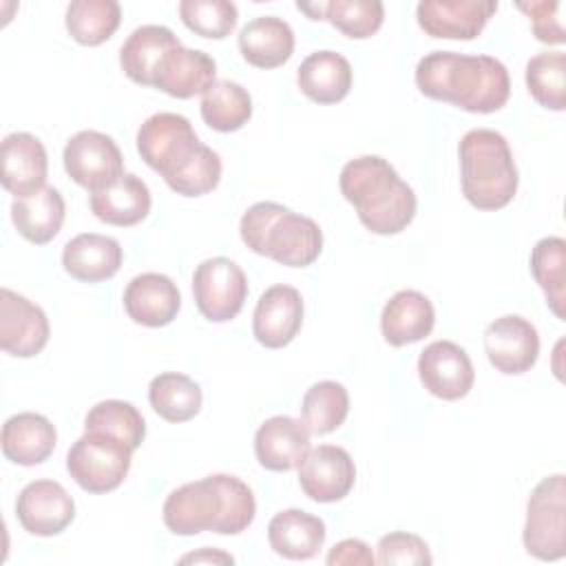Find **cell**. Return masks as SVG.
Listing matches in <instances>:
<instances>
[{
	"label": "cell",
	"instance_id": "1",
	"mask_svg": "<svg viewBox=\"0 0 566 566\" xmlns=\"http://www.w3.org/2000/svg\"><path fill=\"white\" fill-rule=\"evenodd\" d=\"M142 159L181 197H201L221 181V157L201 144L190 119L155 113L137 130Z\"/></svg>",
	"mask_w": 566,
	"mask_h": 566
},
{
	"label": "cell",
	"instance_id": "2",
	"mask_svg": "<svg viewBox=\"0 0 566 566\" xmlns=\"http://www.w3.org/2000/svg\"><path fill=\"white\" fill-rule=\"evenodd\" d=\"M416 86L422 95L449 102L467 113H495L511 95L506 66L493 55L431 51L416 66Z\"/></svg>",
	"mask_w": 566,
	"mask_h": 566
},
{
	"label": "cell",
	"instance_id": "3",
	"mask_svg": "<svg viewBox=\"0 0 566 566\" xmlns=\"http://www.w3.org/2000/svg\"><path fill=\"white\" fill-rule=\"evenodd\" d=\"M164 524L175 535H197L212 531L219 535L243 533L256 515L252 489L228 473H212L168 493L164 502Z\"/></svg>",
	"mask_w": 566,
	"mask_h": 566
},
{
	"label": "cell",
	"instance_id": "4",
	"mask_svg": "<svg viewBox=\"0 0 566 566\" xmlns=\"http://www.w3.org/2000/svg\"><path fill=\"white\" fill-rule=\"evenodd\" d=\"M338 186L343 197L356 208L360 223L374 234H398L416 217L418 201L413 188L378 155H363L347 161L340 170Z\"/></svg>",
	"mask_w": 566,
	"mask_h": 566
},
{
	"label": "cell",
	"instance_id": "5",
	"mask_svg": "<svg viewBox=\"0 0 566 566\" xmlns=\"http://www.w3.org/2000/svg\"><path fill=\"white\" fill-rule=\"evenodd\" d=\"M239 232L252 252L287 268H307L323 250L318 223L276 201L252 203L241 217Z\"/></svg>",
	"mask_w": 566,
	"mask_h": 566
},
{
	"label": "cell",
	"instance_id": "6",
	"mask_svg": "<svg viewBox=\"0 0 566 566\" xmlns=\"http://www.w3.org/2000/svg\"><path fill=\"white\" fill-rule=\"evenodd\" d=\"M462 195L478 210H500L517 192V168L506 137L491 128L464 133L458 146Z\"/></svg>",
	"mask_w": 566,
	"mask_h": 566
},
{
	"label": "cell",
	"instance_id": "7",
	"mask_svg": "<svg viewBox=\"0 0 566 566\" xmlns=\"http://www.w3.org/2000/svg\"><path fill=\"white\" fill-rule=\"evenodd\" d=\"M522 542L528 555L557 562L566 555V480L564 473L546 475L526 502Z\"/></svg>",
	"mask_w": 566,
	"mask_h": 566
},
{
	"label": "cell",
	"instance_id": "8",
	"mask_svg": "<svg viewBox=\"0 0 566 566\" xmlns=\"http://www.w3.org/2000/svg\"><path fill=\"white\" fill-rule=\"evenodd\" d=\"M133 449L115 436L84 431L66 453V471L88 493H108L128 475Z\"/></svg>",
	"mask_w": 566,
	"mask_h": 566
},
{
	"label": "cell",
	"instance_id": "9",
	"mask_svg": "<svg viewBox=\"0 0 566 566\" xmlns=\"http://www.w3.org/2000/svg\"><path fill=\"white\" fill-rule=\"evenodd\" d=\"M192 296L203 318L232 321L248 298L245 272L228 256L206 259L195 268Z\"/></svg>",
	"mask_w": 566,
	"mask_h": 566
},
{
	"label": "cell",
	"instance_id": "10",
	"mask_svg": "<svg viewBox=\"0 0 566 566\" xmlns=\"http://www.w3.org/2000/svg\"><path fill=\"white\" fill-rule=\"evenodd\" d=\"M66 175L88 192L102 190L124 175V157L113 137L99 130L75 133L62 153Z\"/></svg>",
	"mask_w": 566,
	"mask_h": 566
},
{
	"label": "cell",
	"instance_id": "11",
	"mask_svg": "<svg viewBox=\"0 0 566 566\" xmlns=\"http://www.w3.org/2000/svg\"><path fill=\"white\" fill-rule=\"evenodd\" d=\"M484 352L500 374L517 376L537 363L539 334L524 316L506 314L486 325Z\"/></svg>",
	"mask_w": 566,
	"mask_h": 566
},
{
	"label": "cell",
	"instance_id": "12",
	"mask_svg": "<svg viewBox=\"0 0 566 566\" xmlns=\"http://www.w3.org/2000/svg\"><path fill=\"white\" fill-rule=\"evenodd\" d=\"M49 318L40 305L27 296L0 290V347L18 358H31L49 343Z\"/></svg>",
	"mask_w": 566,
	"mask_h": 566
},
{
	"label": "cell",
	"instance_id": "13",
	"mask_svg": "<svg viewBox=\"0 0 566 566\" xmlns=\"http://www.w3.org/2000/svg\"><path fill=\"white\" fill-rule=\"evenodd\" d=\"M356 464L352 455L336 444H318L307 451L298 464V484L303 493L321 504L338 502L354 489Z\"/></svg>",
	"mask_w": 566,
	"mask_h": 566
},
{
	"label": "cell",
	"instance_id": "14",
	"mask_svg": "<svg viewBox=\"0 0 566 566\" xmlns=\"http://www.w3.org/2000/svg\"><path fill=\"white\" fill-rule=\"evenodd\" d=\"M418 376L431 396L460 400L471 391L475 369L469 354L458 343L433 340L420 352Z\"/></svg>",
	"mask_w": 566,
	"mask_h": 566
},
{
	"label": "cell",
	"instance_id": "15",
	"mask_svg": "<svg viewBox=\"0 0 566 566\" xmlns=\"http://www.w3.org/2000/svg\"><path fill=\"white\" fill-rule=\"evenodd\" d=\"M20 526L38 537L60 535L75 517V502L55 480L29 482L15 502Z\"/></svg>",
	"mask_w": 566,
	"mask_h": 566
},
{
	"label": "cell",
	"instance_id": "16",
	"mask_svg": "<svg viewBox=\"0 0 566 566\" xmlns=\"http://www.w3.org/2000/svg\"><path fill=\"white\" fill-rule=\"evenodd\" d=\"M495 11V0H422L416 7V20L431 38L473 40Z\"/></svg>",
	"mask_w": 566,
	"mask_h": 566
},
{
	"label": "cell",
	"instance_id": "17",
	"mask_svg": "<svg viewBox=\"0 0 566 566\" xmlns=\"http://www.w3.org/2000/svg\"><path fill=\"white\" fill-rule=\"evenodd\" d=\"M301 325L303 298L296 287L279 283L259 296L252 314V334L263 347L279 349L290 345L301 332Z\"/></svg>",
	"mask_w": 566,
	"mask_h": 566
},
{
	"label": "cell",
	"instance_id": "18",
	"mask_svg": "<svg viewBox=\"0 0 566 566\" xmlns=\"http://www.w3.org/2000/svg\"><path fill=\"white\" fill-rule=\"evenodd\" d=\"M2 188L18 197H29L46 186L49 157L42 142L31 133H9L2 139Z\"/></svg>",
	"mask_w": 566,
	"mask_h": 566
},
{
	"label": "cell",
	"instance_id": "19",
	"mask_svg": "<svg viewBox=\"0 0 566 566\" xmlns=\"http://www.w3.org/2000/svg\"><path fill=\"white\" fill-rule=\"evenodd\" d=\"M217 82V62L199 49L184 44L170 49L157 66L153 86L170 97L188 99L203 95Z\"/></svg>",
	"mask_w": 566,
	"mask_h": 566
},
{
	"label": "cell",
	"instance_id": "20",
	"mask_svg": "<svg viewBox=\"0 0 566 566\" xmlns=\"http://www.w3.org/2000/svg\"><path fill=\"white\" fill-rule=\"evenodd\" d=\"M181 294L170 276L144 272L124 290V310L130 321L146 327H164L177 318Z\"/></svg>",
	"mask_w": 566,
	"mask_h": 566
},
{
	"label": "cell",
	"instance_id": "21",
	"mask_svg": "<svg viewBox=\"0 0 566 566\" xmlns=\"http://www.w3.org/2000/svg\"><path fill=\"white\" fill-rule=\"evenodd\" d=\"M310 451V431L303 420L272 416L254 433V455L268 471H290Z\"/></svg>",
	"mask_w": 566,
	"mask_h": 566
},
{
	"label": "cell",
	"instance_id": "22",
	"mask_svg": "<svg viewBox=\"0 0 566 566\" xmlns=\"http://www.w3.org/2000/svg\"><path fill=\"white\" fill-rule=\"evenodd\" d=\"M57 442L53 422L33 411H22L4 420L0 444L7 460L20 467H35L49 460Z\"/></svg>",
	"mask_w": 566,
	"mask_h": 566
},
{
	"label": "cell",
	"instance_id": "23",
	"mask_svg": "<svg viewBox=\"0 0 566 566\" xmlns=\"http://www.w3.org/2000/svg\"><path fill=\"white\" fill-rule=\"evenodd\" d=\"M436 310L418 290L396 292L382 307L380 332L391 347H402L422 340L431 334Z\"/></svg>",
	"mask_w": 566,
	"mask_h": 566
},
{
	"label": "cell",
	"instance_id": "24",
	"mask_svg": "<svg viewBox=\"0 0 566 566\" xmlns=\"http://www.w3.org/2000/svg\"><path fill=\"white\" fill-rule=\"evenodd\" d=\"M122 245L113 237L97 232H82L62 250L66 274L82 283H99L115 276L122 268Z\"/></svg>",
	"mask_w": 566,
	"mask_h": 566
},
{
	"label": "cell",
	"instance_id": "25",
	"mask_svg": "<svg viewBox=\"0 0 566 566\" xmlns=\"http://www.w3.org/2000/svg\"><path fill=\"white\" fill-rule=\"evenodd\" d=\"M150 203L153 199L146 181H142L133 172H124L106 188L88 195L91 212L99 221L119 228H128L144 221L150 212Z\"/></svg>",
	"mask_w": 566,
	"mask_h": 566
},
{
	"label": "cell",
	"instance_id": "26",
	"mask_svg": "<svg viewBox=\"0 0 566 566\" xmlns=\"http://www.w3.org/2000/svg\"><path fill=\"white\" fill-rule=\"evenodd\" d=\"M352 64L336 51H314L296 69L301 93L316 104H336L352 88Z\"/></svg>",
	"mask_w": 566,
	"mask_h": 566
},
{
	"label": "cell",
	"instance_id": "27",
	"mask_svg": "<svg viewBox=\"0 0 566 566\" xmlns=\"http://www.w3.org/2000/svg\"><path fill=\"white\" fill-rule=\"evenodd\" d=\"M325 522L301 509H285L268 524L270 548L285 559H312L325 544Z\"/></svg>",
	"mask_w": 566,
	"mask_h": 566
},
{
	"label": "cell",
	"instance_id": "28",
	"mask_svg": "<svg viewBox=\"0 0 566 566\" xmlns=\"http://www.w3.org/2000/svg\"><path fill=\"white\" fill-rule=\"evenodd\" d=\"M239 51L256 69L283 66L294 53V31L276 15H259L239 31Z\"/></svg>",
	"mask_w": 566,
	"mask_h": 566
},
{
	"label": "cell",
	"instance_id": "29",
	"mask_svg": "<svg viewBox=\"0 0 566 566\" xmlns=\"http://www.w3.org/2000/svg\"><path fill=\"white\" fill-rule=\"evenodd\" d=\"M179 44V38L164 24L137 27L119 49V64L124 75L135 84L153 86L159 62L170 49Z\"/></svg>",
	"mask_w": 566,
	"mask_h": 566
},
{
	"label": "cell",
	"instance_id": "30",
	"mask_svg": "<svg viewBox=\"0 0 566 566\" xmlns=\"http://www.w3.org/2000/svg\"><path fill=\"white\" fill-rule=\"evenodd\" d=\"M64 214V199L53 186H44L29 197H18L11 203V221L18 234L35 245H44L57 237Z\"/></svg>",
	"mask_w": 566,
	"mask_h": 566
},
{
	"label": "cell",
	"instance_id": "31",
	"mask_svg": "<svg viewBox=\"0 0 566 566\" xmlns=\"http://www.w3.org/2000/svg\"><path fill=\"white\" fill-rule=\"evenodd\" d=\"M312 20H327L343 35L354 40L371 38L385 18V4L380 0H332V2H296Z\"/></svg>",
	"mask_w": 566,
	"mask_h": 566
},
{
	"label": "cell",
	"instance_id": "32",
	"mask_svg": "<svg viewBox=\"0 0 566 566\" xmlns=\"http://www.w3.org/2000/svg\"><path fill=\"white\" fill-rule=\"evenodd\" d=\"M201 387L179 371H164L148 385L153 411L168 422H186L201 409Z\"/></svg>",
	"mask_w": 566,
	"mask_h": 566
},
{
	"label": "cell",
	"instance_id": "33",
	"mask_svg": "<svg viewBox=\"0 0 566 566\" xmlns=\"http://www.w3.org/2000/svg\"><path fill=\"white\" fill-rule=\"evenodd\" d=\"M199 108L203 122L212 130L234 133L252 117V97L241 84L232 80H217L201 95Z\"/></svg>",
	"mask_w": 566,
	"mask_h": 566
},
{
	"label": "cell",
	"instance_id": "34",
	"mask_svg": "<svg viewBox=\"0 0 566 566\" xmlns=\"http://www.w3.org/2000/svg\"><path fill=\"white\" fill-rule=\"evenodd\" d=\"M64 22L77 44L97 46L117 31L122 7L115 0H73L66 7Z\"/></svg>",
	"mask_w": 566,
	"mask_h": 566
},
{
	"label": "cell",
	"instance_id": "35",
	"mask_svg": "<svg viewBox=\"0 0 566 566\" xmlns=\"http://www.w3.org/2000/svg\"><path fill=\"white\" fill-rule=\"evenodd\" d=\"M531 272L544 290L546 303L557 318H566V241L562 237H544L531 252Z\"/></svg>",
	"mask_w": 566,
	"mask_h": 566
},
{
	"label": "cell",
	"instance_id": "36",
	"mask_svg": "<svg viewBox=\"0 0 566 566\" xmlns=\"http://www.w3.org/2000/svg\"><path fill=\"white\" fill-rule=\"evenodd\" d=\"M349 413V394L336 380L314 382L301 402V420L314 436L336 431Z\"/></svg>",
	"mask_w": 566,
	"mask_h": 566
},
{
	"label": "cell",
	"instance_id": "37",
	"mask_svg": "<svg viewBox=\"0 0 566 566\" xmlns=\"http://www.w3.org/2000/svg\"><path fill=\"white\" fill-rule=\"evenodd\" d=\"M526 88L548 111L566 108V53L546 51L526 62Z\"/></svg>",
	"mask_w": 566,
	"mask_h": 566
},
{
	"label": "cell",
	"instance_id": "38",
	"mask_svg": "<svg viewBox=\"0 0 566 566\" xmlns=\"http://www.w3.org/2000/svg\"><path fill=\"white\" fill-rule=\"evenodd\" d=\"M84 431H102L115 436L135 451L146 438V422L135 405L126 400H102L88 409L84 418Z\"/></svg>",
	"mask_w": 566,
	"mask_h": 566
},
{
	"label": "cell",
	"instance_id": "39",
	"mask_svg": "<svg viewBox=\"0 0 566 566\" xmlns=\"http://www.w3.org/2000/svg\"><path fill=\"white\" fill-rule=\"evenodd\" d=\"M179 15L190 31L212 40L228 38L239 20L237 4L230 0H181Z\"/></svg>",
	"mask_w": 566,
	"mask_h": 566
},
{
	"label": "cell",
	"instance_id": "40",
	"mask_svg": "<svg viewBox=\"0 0 566 566\" xmlns=\"http://www.w3.org/2000/svg\"><path fill=\"white\" fill-rule=\"evenodd\" d=\"M378 555L376 562L385 564V566H394V564H407V566H429L433 562L429 546L422 537L407 533V531H394L387 533L378 539L376 546Z\"/></svg>",
	"mask_w": 566,
	"mask_h": 566
},
{
	"label": "cell",
	"instance_id": "41",
	"mask_svg": "<svg viewBox=\"0 0 566 566\" xmlns=\"http://www.w3.org/2000/svg\"><path fill=\"white\" fill-rule=\"evenodd\" d=\"M517 9L528 15L533 35L539 42H544V44H564L566 42V31L562 24L564 2L531 0V2H517Z\"/></svg>",
	"mask_w": 566,
	"mask_h": 566
},
{
	"label": "cell",
	"instance_id": "42",
	"mask_svg": "<svg viewBox=\"0 0 566 566\" xmlns=\"http://www.w3.org/2000/svg\"><path fill=\"white\" fill-rule=\"evenodd\" d=\"M329 566H338V564H360V566H371L376 564V555L371 553V548L356 537H347L340 539L338 544H334L327 553L325 559Z\"/></svg>",
	"mask_w": 566,
	"mask_h": 566
},
{
	"label": "cell",
	"instance_id": "43",
	"mask_svg": "<svg viewBox=\"0 0 566 566\" xmlns=\"http://www.w3.org/2000/svg\"><path fill=\"white\" fill-rule=\"evenodd\" d=\"M179 562L181 564H234V557L217 548H201L197 553L184 555Z\"/></svg>",
	"mask_w": 566,
	"mask_h": 566
}]
</instances>
